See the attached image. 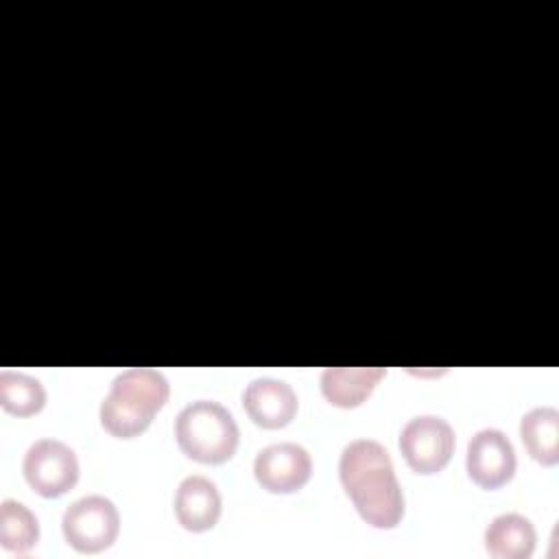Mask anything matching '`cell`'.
<instances>
[{
  "label": "cell",
  "mask_w": 559,
  "mask_h": 559,
  "mask_svg": "<svg viewBox=\"0 0 559 559\" xmlns=\"http://www.w3.org/2000/svg\"><path fill=\"white\" fill-rule=\"evenodd\" d=\"M338 478L360 518L393 528L404 515V496L386 448L373 439L349 441L338 459Z\"/></svg>",
  "instance_id": "cell-1"
},
{
  "label": "cell",
  "mask_w": 559,
  "mask_h": 559,
  "mask_svg": "<svg viewBox=\"0 0 559 559\" xmlns=\"http://www.w3.org/2000/svg\"><path fill=\"white\" fill-rule=\"evenodd\" d=\"M170 395L166 376L151 367H131L118 373L100 402V424L118 439L142 435Z\"/></svg>",
  "instance_id": "cell-2"
},
{
  "label": "cell",
  "mask_w": 559,
  "mask_h": 559,
  "mask_svg": "<svg viewBox=\"0 0 559 559\" xmlns=\"http://www.w3.org/2000/svg\"><path fill=\"white\" fill-rule=\"evenodd\" d=\"M238 437L234 415L214 400H194L175 419V439L181 452L205 465L229 461L238 448Z\"/></svg>",
  "instance_id": "cell-3"
},
{
  "label": "cell",
  "mask_w": 559,
  "mask_h": 559,
  "mask_svg": "<svg viewBox=\"0 0 559 559\" xmlns=\"http://www.w3.org/2000/svg\"><path fill=\"white\" fill-rule=\"evenodd\" d=\"M66 542L79 552H100L109 548L120 531V513L105 496L74 500L61 520Z\"/></svg>",
  "instance_id": "cell-4"
},
{
  "label": "cell",
  "mask_w": 559,
  "mask_h": 559,
  "mask_svg": "<svg viewBox=\"0 0 559 559\" xmlns=\"http://www.w3.org/2000/svg\"><path fill=\"white\" fill-rule=\"evenodd\" d=\"M400 450L417 474H437L454 452V430L437 415H417L400 432Z\"/></svg>",
  "instance_id": "cell-5"
},
{
  "label": "cell",
  "mask_w": 559,
  "mask_h": 559,
  "mask_svg": "<svg viewBox=\"0 0 559 559\" xmlns=\"http://www.w3.org/2000/svg\"><path fill=\"white\" fill-rule=\"evenodd\" d=\"M24 478L44 498H59L79 480V461L59 439H39L24 454Z\"/></svg>",
  "instance_id": "cell-6"
},
{
  "label": "cell",
  "mask_w": 559,
  "mask_h": 559,
  "mask_svg": "<svg viewBox=\"0 0 559 559\" xmlns=\"http://www.w3.org/2000/svg\"><path fill=\"white\" fill-rule=\"evenodd\" d=\"M465 467L469 478L483 489L502 487L513 478L515 472V450L509 437L498 428L478 430L465 454Z\"/></svg>",
  "instance_id": "cell-7"
},
{
  "label": "cell",
  "mask_w": 559,
  "mask_h": 559,
  "mask_svg": "<svg viewBox=\"0 0 559 559\" xmlns=\"http://www.w3.org/2000/svg\"><path fill=\"white\" fill-rule=\"evenodd\" d=\"M255 480L271 493H293L312 474V459L299 443H271L255 454Z\"/></svg>",
  "instance_id": "cell-8"
},
{
  "label": "cell",
  "mask_w": 559,
  "mask_h": 559,
  "mask_svg": "<svg viewBox=\"0 0 559 559\" xmlns=\"http://www.w3.org/2000/svg\"><path fill=\"white\" fill-rule=\"evenodd\" d=\"M242 406L255 426L277 430L293 421L299 402L288 382L264 376L247 384L242 391Z\"/></svg>",
  "instance_id": "cell-9"
},
{
  "label": "cell",
  "mask_w": 559,
  "mask_h": 559,
  "mask_svg": "<svg viewBox=\"0 0 559 559\" xmlns=\"http://www.w3.org/2000/svg\"><path fill=\"white\" fill-rule=\"evenodd\" d=\"M223 500L214 480L205 476H186L175 493L177 522L192 533L210 531L221 518Z\"/></svg>",
  "instance_id": "cell-10"
},
{
  "label": "cell",
  "mask_w": 559,
  "mask_h": 559,
  "mask_svg": "<svg viewBox=\"0 0 559 559\" xmlns=\"http://www.w3.org/2000/svg\"><path fill=\"white\" fill-rule=\"evenodd\" d=\"M384 376V367H328L321 373V393L332 406L356 408Z\"/></svg>",
  "instance_id": "cell-11"
},
{
  "label": "cell",
  "mask_w": 559,
  "mask_h": 559,
  "mask_svg": "<svg viewBox=\"0 0 559 559\" xmlns=\"http://www.w3.org/2000/svg\"><path fill=\"white\" fill-rule=\"evenodd\" d=\"M535 542L533 522L520 513H502L485 531V548L496 559H528Z\"/></svg>",
  "instance_id": "cell-12"
},
{
  "label": "cell",
  "mask_w": 559,
  "mask_h": 559,
  "mask_svg": "<svg viewBox=\"0 0 559 559\" xmlns=\"http://www.w3.org/2000/svg\"><path fill=\"white\" fill-rule=\"evenodd\" d=\"M520 439L526 452L542 465L559 461V411L555 406H535L520 421Z\"/></svg>",
  "instance_id": "cell-13"
},
{
  "label": "cell",
  "mask_w": 559,
  "mask_h": 559,
  "mask_svg": "<svg viewBox=\"0 0 559 559\" xmlns=\"http://www.w3.org/2000/svg\"><path fill=\"white\" fill-rule=\"evenodd\" d=\"M39 539V522L35 513L11 498L0 502V546L9 552L24 555Z\"/></svg>",
  "instance_id": "cell-14"
},
{
  "label": "cell",
  "mask_w": 559,
  "mask_h": 559,
  "mask_svg": "<svg viewBox=\"0 0 559 559\" xmlns=\"http://www.w3.org/2000/svg\"><path fill=\"white\" fill-rule=\"evenodd\" d=\"M0 404L7 413L17 417H31L39 413L46 404L44 384L20 371L0 373Z\"/></svg>",
  "instance_id": "cell-15"
}]
</instances>
